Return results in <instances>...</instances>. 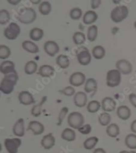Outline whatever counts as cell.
<instances>
[{"mask_svg": "<svg viewBox=\"0 0 136 153\" xmlns=\"http://www.w3.org/2000/svg\"><path fill=\"white\" fill-rule=\"evenodd\" d=\"M19 79V76L16 71H14L10 74L4 75L0 84V90L3 94H8L14 90Z\"/></svg>", "mask_w": 136, "mask_h": 153, "instance_id": "1", "label": "cell"}, {"mask_svg": "<svg viewBox=\"0 0 136 153\" xmlns=\"http://www.w3.org/2000/svg\"><path fill=\"white\" fill-rule=\"evenodd\" d=\"M37 18V14L34 9L31 8H24L19 13L18 19L21 23L28 25L33 23Z\"/></svg>", "mask_w": 136, "mask_h": 153, "instance_id": "2", "label": "cell"}, {"mask_svg": "<svg viewBox=\"0 0 136 153\" xmlns=\"http://www.w3.org/2000/svg\"><path fill=\"white\" fill-rule=\"evenodd\" d=\"M129 14V9L125 6L116 7L111 13V18L115 23H119L125 20Z\"/></svg>", "mask_w": 136, "mask_h": 153, "instance_id": "3", "label": "cell"}, {"mask_svg": "<svg viewBox=\"0 0 136 153\" xmlns=\"http://www.w3.org/2000/svg\"><path fill=\"white\" fill-rule=\"evenodd\" d=\"M67 122L70 127L75 129L78 130L80 127L83 126L84 118L80 112H72L68 116Z\"/></svg>", "mask_w": 136, "mask_h": 153, "instance_id": "4", "label": "cell"}, {"mask_svg": "<svg viewBox=\"0 0 136 153\" xmlns=\"http://www.w3.org/2000/svg\"><path fill=\"white\" fill-rule=\"evenodd\" d=\"M121 82V73L118 70H111L107 74V85L114 88L120 85Z\"/></svg>", "mask_w": 136, "mask_h": 153, "instance_id": "5", "label": "cell"}, {"mask_svg": "<svg viewBox=\"0 0 136 153\" xmlns=\"http://www.w3.org/2000/svg\"><path fill=\"white\" fill-rule=\"evenodd\" d=\"M76 56L78 62L81 65L86 66L90 64L91 62V55L89 50L85 47H79L76 51Z\"/></svg>", "mask_w": 136, "mask_h": 153, "instance_id": "6", "label": "cell"}, {"mask_svg": "<svg viewBox=\"0 0 136 153\" xmlns=\"http://www.w3.org/2000/svg\"><path fill=\"white\" fill-rule=\"evenodd\" d=\"M20 28L18 24L12 22L4 30V35L10 40H14L20 33Z\"/></svg>", "mask_w": 136, "mask_h": 153, "instance_id": "7", "label": "cell"}, {"mask_svg": "<svg viewBox=\"0 0 136 153\" xmlns=\"http://www.w3.org/2000/svg\"><path fill=\"white\" fill-rule=\"evenodd\" d=\"M4 147L8 153H17L20 147L21 140L20 138H6L4 142Z\"/></svg>", "mask_w": 136, "mask_h": 153, "instance_id": "8", "label": "cell"}, {"mask_svg": "<svg viewBox=\"0 0 136 153\" xmlns=\"http://www.w3.org/2000/svg\"><path fill=\"white\" fill-rule=\"evenodd\" d=\"M115 66L117 70L124 75H127L130 74L133 69L132 65L131 64L130 62L125 59L119 60L116 62Z\"/></svg>", "mask_w": 136, "mask_h": 153, "instance_id": "9", "label": "cell"}, {"mask_svg": "<svg viewBox=\"0 0 136 153\" xmlns=\"http://www.w3.org/2000/svg\"><path fill=\"white\" fill-rule=\"evenodd\" d=\"M86 80V76L84 74L80 72L72 74L69 79V82L74 86H80L83 85Z\"/></svg>", "mask_w": 136, "mask_h": 153, "instance_id": "10", "label": "cell"}, {"mask_svg": "<svg viewBox=\"0 0 136 153\" xmlns=\"http://www.w3.org/2000/svg\"><path fill=\"white\" fill-rule=\"evenodd\" d=\"M45 52L49 56H54L59 51V47L55 41H48L45 43L44 46Z\"/></svg>", "mask_w": 136, "mask_h": 153, "instance_id": "11", "label": "cell"}, {"mask_svg": "<svg viewBox=\"0 0 136 153\" xmlns=\"http://www.w3.org/2000/svg\"><path fill=\"white\" fill-rule=\"evenodd\" d=\"M18 99L20 103L24 105H29L35 103V100L32 94L26 91H23L20 92L18 95Z\"/></svg>", "mask_w": 136, "mask_h": 153, "instance_id": "12", "label": "cell"}, {"mask_svg": "<svg viewBox=\"0 0 136 153\" xmlns=\"http://www.w3.org/2000/svg\"><path fill=\"white\" fill-rule=\"evenodd\" d=\"M27 130H31L34 135H39L44 133V126L38 121H31L28 124Z\"/></svg>", "mask_w": 136, "mask_h": 153, "instance_id": "13", "label": "cell"}, {"mask_svg": "<svg viewBox=\"0 0 136 153\" xmlns=\"http://www.w3.org/2000/svg\"><path fill=\"white\" fill-rule=\"evenodd\" d=\"M116 105V102L111 97H105L101 102L102 109L105 112L113 111L115 109Z\"/></svg>", "mask_w": 136, "mask_h": 153, "instance_id": "14", "label": "cell"}, {"mask_svg": "<svg viewBox=\"0 0 136 153\" xmlns=\"http://www.w3.org/2000/svg\"><path fill=\"white\" fill-rule=\"evenodd\" d=\"M56 139L52 133H49L46 135L43 136L41 141V145L45 149H50L55 144Z\"/></svg>", "mask_w": 136, "mask_h": 153, "instance_id": "15", "label": "cell"}, {"mask_svg": "<svg viewBox=\"0 0 136 153\" xmlns=\"http://www.w3.org/2000/svg\"><path fill=\"white\" fill-rule=\"evenodd\" d=\"M24 120L20 118L15 122L13 127V132L15 136L18 137H23L25 135V125Z\"/></svg>", "mask_w": 136, "mask_h": 153, "instance_id": "16", "label": "cell"}, {"mask_svg": "<svg viewBox=\"0 0 136 153\" xmlns=\"http://www.w3.org/2000/svg\"><path fill=\"white\" fill-rule=\"evenodd\" d=\"M74 102L76 106L79 108L84 107L87 102V96L83 92H77L74 96Z\"/></svg>", "mask_w": 136, "mask_h": 153, "instance_id": "17", "label": "cell"}, {"mask_svg": "<svg viewBox=\"0 0 136 153\" xmlns=\"http://www.w3.org/2000/svg\"><path fill=\"white\" fill-rule=\"evenodd\" d=\"M15 64L10 60L2 62L0 66V71L4 75L10 74L15 71Z\"/></svg>", "mask_w": 136, "mask_h": 153, "instance_id": "18", "label": "cell"}, {"mask_svg": "<svg viewBox=\"0 0 136 153\" xmlns=\"http://www.w3.org/2000/svg\"><path fill=\"white\" fill-rule=\"evenodd\" d=\"M117 114L119 118H120L122 120L126 121L130 117L131 111L128 106L121 105L118 108Z\"/></svg>", "mask_w": 136, "mask_h": 153, "instance_id": "19", "label": "cell"}, {"mask_svg": "<svg viewBox=\"0 0 136 153\" xmlns=\"http://www.w3.org/2000/svg\"><path fill=\"white\" fill-rule=\"evenodd\" d=\"M22 46L23 49L27 52L33 54L38 53L39 51L38 46L32 41L29 40L24 41L22 44Z\"/></svg>", "mask_w": 136, "mask_h": 153, "instance_id": "20", "label": "cell"}, {"mask_svg": "<svg viewBox=\"0 0 136 153\" xmlns=\"http://www.w3.org/2000/svg\"><path fill=\"white\" fill-rule=\"evenodd\" d=\"M55 71L54 68L50 65H42L39 68L38 74L43 77H50L53 76Z\"/></svg>", "mask_w": 136, "mask_h": 153, "instance_id": "21", "label": "cell"}, {"mask_svg": "<svg viewBox=\"0 0 136 153\" xmlns=\"http://www.w3.org/2000/svg\"><path fill=\"white\" fill-rule=\"evenodd\" d=\"M98 18V14L94 11L89 10L86 12L83 16V22L86 25H90L95 22Z\"/></svg>", "mask_w": 136, "mask_h": 153, "instance_id": "22", "label": "cell"}, {"mask_svg": "<svg viewBox=\"0 0 136 153\" xmlns=\"http://www.w3.org/2000/svg\"><path fill=\"white\" fill-rule=\"evenodd\" d=\"M61 137L67 141H74L76 139V133L74 130L70 128H65L61 134Z\"/></svg>", "mask_w": 136, "mask_h": 153, "instance_id": "23", "label": "cell"}, {"mask_svg": "<svg viewBox=\"0 0 136 153\" xmlns=\"http://www.w3.org/2000/svg\"><path fill=\"white\" fill-rule=\"evenodd\" d=\"M97 88L98 84L94 78H89L86 81L84 89L87 93H90L92 92H95L97 90Z\"/></svg>", "mask_w": 136, "mask_h": 153, "instance_id": "24", "label": "cell"}, {"mask_svg": "<svg viewBox=\"0 0 136 153\" xmlns=\"http://www.w3.org/2000/svg\"><path fill=\"white\" fill-rule=\"evenodd\" d=\"M106 133L111 137L115 138L120 134V128L117 124H111L107 127Z\"/></svg>", "mask_w": 136, "mask_h": 153, "instance_id": "25", "label": "cell"}, {"mask_svg": "<svg viewBox=\"0 0 136 153\" xmlns=\"http://www.w3.org/2000/svg\"><path fill=\"white\" fill-rule=\"evenodd\" d=\"M43 30L39 28H34L30 31V38L33 41H38L40 40L43 38Z\"/></svg>", "mask_w": 136, "mask_h": 153, "instance_id": "26", "label": "cell"}, {"mask_svg": "<svg viewBox=\"0 0 136 153\" xmlns=\"http://www.w3.org/2000/svg\"><path fill=\"white\" fill-rule=\"evenodd\" d=\"M47 96H44L42 98L40 102L33 106L31 110V114L34 117H39L42 114V109L43 105L44 104L45 102L47 100Z\"/></svg>", "mask_w": 136, "mask_h": 153, "instance_id": "27", "label": "cell"}, {"mask_svg": "<svg viewBox=\"0 0 136 153\" xmlns=\"http://www.w3.org/2000/svg\"><path fill=\"white\" fill-rule=\"evenodd\" d=\"M125 143L126 147L130 149H136V135L130 134L126 136L125 140Z\"/></svg>", "mask_w": 136, "mask_h": 153, "instance_id": "28", "label": "cell"}, {"mask_svg": "<svg viewBox=\"0 0 136 153\" xmlns=\"http://www.w3.org/2000/svg\"><path fill=\"white\" fill-rule=\"evenodd\" d=\"M56 63L60 68L65 69L69 66L70 60L67 56L61 54L57 58Z\"/></svg>", "mask_w": 136, "mask_h": 153, "instance_id": "29", "label": "cell"}, {"mask_svg": "<svg viewBox=\"0 0 136 153\" xmlns=\"http://www.w3.org/2000/svg\"><path fill=\"white\" fill-rule=\"evenodd\" d=\"M99 142V138L96 136H93L86 139L83 142V147L87 150H91L95 147Z\"/></svg>", "mask_w": 136, "mask_h": 153, "instance_id": "30", "label": "cell"}, {"mask_svg": "<svg viewBox=\"0 0 136 153\" xmlns=\"http://www.w3.org/2000/svg\"><path fill=\"white\" fill-rule=\"evenodd\" d=\"M92 54L95 59H101L105 56L106 51L102 46H96L93 48Z\"/></svg>", "mask_w": 136, "mask_h": 153, "instance_id": "31", "label": "cell"}, {"mask_svg": "<svg viewBox=\"0 0 136 153\" xmlns=\"http://www.w3.org/2000/svg\"><path fill=\"white\" fill-rule=\"evenodd\" d=\"M38 65L36 62L31 60L27 62L25 66V72L27 74L31 75L37 71Z\"/></svg>", "mask_w": 136, "mask_h": 153, "instance_id": "32", "label": "cell"}, {"mask_svg": "<svg viewBox=\"0 0 136 153\" xmlns=\"http://www.w3.org/2000/svg\"><path fill=\"white\" fill-rule=\"evenodd\" d=\"M39 11L43 15H48L51 12V4L49 2L44 1L39 7Z\"/></svg>", "mask_w": 136, "mask_h": 153, "instance_id": "33", "label": "cell"}, {"mask_svg": "<svg viewBox=\"0 0 136 153\" xmlns=\"http://www.w3.org/2000/svg\"><path fill=\"white\" fill-rule=\"evenodd\" d=\"M98 27L96 25H92L88 29L87 38L88 40L91 42L94 41L98 36Z\"/></svg>", "mask_w": 136, "mask_h": 153, "instance_id": "34", "label": "cell"}, {"mask_svg": "<svg viewBox=\"0 0 136 153\" xmlns=\"http://www.w3.org/2000/svg\"><path fill=\"white\" fill-rule=\"evenodd\" d=\"M98 121L101 126H106L110 124L111 121V116L107 112H102L99 115Z\"/></svg>", "mask_w": 136, "mask_h": 153, "instance_id": "35", "label": "cell"}, {"mask_svg": "<svg viewBox=\"0 0 136 153\" xmlns=\"http://www.w3.org/2000/svg\"><path fill=\"white\" fill-rule=\"evenodd\" d=\"M100 106V103L98 100H92L88 104L87 109V111L90 113H95L99 110Z\"/></svg>", "mask_w": 136, "mask_h": 153, "instance_id": "36", "label": "cell"}, {"mask_svg": "<svg viewBox=\"0 0 136 153\" xmlns=\"http://www.w3.org/2000/svg\"><path fill=\"white\" fill-rule=\"evenodd\" d=\"M72 39L74 43L77 45H82L86 41V36L84 34L81 32H76L75 33Z\"/></svg>", "mask_w": 136, "mask_h": 153, "instance_id": "37", "label": "cell"}, {"mask_svg": "<svg viewBox=\"0 0 136 153\" xmlns=\"http://www.w3.org/2000/svg\"><path fill=\"white\" fill-rule=\"evenodd\" d=\"M11 54V51L9 47L6 45L0 46V58L6 59L9 58Z\"/></svg>", "mask_w": 136, "mask_h": 153, "instance_id": "38", "label": "cell"}, {"mask_svg": "<svg viewBox=\"0 0 136 153\" xmlns=\"http://www.w3.org/2000/svg\"><path fill=\"white\" fill-rule=\"evenodd\" d=\"M10 19V14L8 10L6 9H2L0 11V24L6 25L9 22Z\"/></svg>", "mask_w": 136, "mask_h": 153, "instance_id": "39", "label": "cell"}, {"mask_svg": "<svg viewBox=\"0 0 136 153\" xmlns=\"http://www.w3.org/2000/svg\"><path fill=\"white\" fill-rule=\"evenodd\" d=\"M82 10L78 8H75L70 12V16L72 20H78L82 16Z\"/></svg>", "mask_w": 136, "mask_h": 153, "instance_id": "40", "label": "cell"}, {"mask_svg": "<svg viewBox=\"0 0 136 153\" xmlns=\"http://www.w3.org/2000/svg\"><path fill=\"white\" fill-rule=\"evenodd\" d=\"M68 111H69V109L67 107H63L62 109H61L58 116V123H57L58 126L61 125V124L68 112Z\"/></svg>", "mask_w": 136, "mask_h": 153, "instance_id": "41", "label": "cell"}, {"mask_svg": "<svg viewBox=\"0 0 136 153\" xmlns=\"http://www.w3.org/2000/svg\"><path fill=\"white\" fill-rule=\"evenodd\" d=\"M78 130L82 134L88 135L92 131V127L89 124H86L83 126L80 127Z\"/></svg>", "mask_w": 136, "mask_h": 153, "instance_id": "42", "label": "cell"}, {"mask_svg": "<svg viewBox=\"0 0 136 153\" xmlns=\"http://www.w3.org/2000/svg\"><path fill=\"white\" fill-rule=\"evenodd\" d=\"M61 92L63 94H65V96L70 97L73 96L75 94V90L72 86H69L63 89Z\"/></svg>", "mask_w": 136, "mask_h": 153, "instance_id": "43", "label": "cell"}, {"mask_svg": "<svg viewBox=\"0 0 136 153\" xmlns=\"http://www.w3.org/2000/svg\"><path fill=\"white\" fill-rule=\"evenodd\" d=\"M129 99L131 104L136 108V94H131L129 96Z\"/></svg>", "mask_w": 136, "mask_h": 153, "instance_id": "44", "label": "cell"}, {"mask_svg": "<svg viewBox=\"0 0 136 153\" xmlns=\"http://www.w3.org/2000/svg\"><path fill=\"white\" fill-rule=\"evenodd\" d=\"M101 3L100 0H92L91 1V7L92 9H95L99 7Z\"/></svg>", "mask_w": 136, "mask_h": 153, "instance_id": "45", "label": "cell"}, {"mask_svg": "<svg viewBox=\"0 0 136 153\" xmlns=\"http://www.w3.org/2000/svg\"><path fill=\"white\" fill-rule=\"evenodd\" d=\"M131 130L133 133L136 134V120L133 121L131 124Z\"/></svg>", "mask_w": 136, "mask_h": 153, "instance_id": "46", "label": "cell"}, {"mask_svg": "<svg viewBox=\"0 0 136 153\" xmlns=\"http://www.w3.org/2000/svg\"><path fill=\"white\" fill-rule=\"evenodd\" d=\"M10 4H13L14 6L17 5L21 2V0H8L7 1Z\"/></svg>", "mask_w": 136, "mask_h": 153, "instance_id": "47", "label": "cell"}, {"mask_svg": "<svg viewBox=\"0 0 136 153\" xmlns=\"http://www.w3.org/2000/svg\"><path fill=\"white\" fill-rule=\"evenodd\" d=\"M93 153H106V152L105 150H104V149H102L101 148H99L97 149H95L94 150Z\"/></svg>", "mask_w": 136, "mask_h": 153, "instance_id": "48", "label": "cell"}, {"mask_svg": "<svg viewBox=\"0 0 136 153\" xmlns=\"http://www.w3.org/2000/svg\"><path fill=\"white\" fill-rule=\"evenodd\" d=\"M119 153H136V152L134 151V150H132V151H127V150H123L120 152Z\"/></svg>", "mask_w": 136, "mask_h": 153, "instance_id": "49", "label": "cell"}, {"mask_svg": "<svg viewBox=\"0 0 136 153\" xmlns=\"http://www.w3.org/2000/svg\"><path fill=\"white\" fill-rule=\"evenodd\" d=\"M31 1V2L32 3H33V4H38L39 3H40V0H38V1Z\"/></svg>", "mask_w": 136, "mask_h": 153, "instance_id": "50", "label": "cell"}, {"mask_svg": "<svg viewBox=\"0 0 136 153\" xmlns=\"http://www.w3.org/2000/svg\"><path fill=\"white\" fill-rule=\"evenodd\" d=\"M134 26L135 27V29L136 30V22H135V23H134Z\"/></svg>", "mask_w": 136, "mask_h": 153, "instance_id": "51", "label": "cell"}]
</instances>
